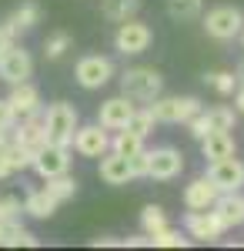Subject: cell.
<instances>
[{
    "label": "cell",
    "mask_w": 244,
    "mask_h": 251,
    "mask_svg": "<svg viewBox=\"0 0 244 251\" xmlns=\"http://www.w3.org/2000/svg\"><path fill=\"white\" fill-rule=\"evenodd\" d=\"M44 127H47V141L50 144H74V134L80 127V117H77V107L67 104V100H57L44 111Z\"/></svg>",
    "instance_id": "1"
},
{
    "label": "cell",
    "mask_w": 244,
    "mask_h": 251,
    "mask_svg": "<svg viewBox=\"0 0 244 251\" xmlns=\"http://www.w3.org/2000/svg\"><path fill=\"white\" fill-rule=\"evenodd\" d=\"M161 91H164V77L154 67H131L121 74V94H127L131 100L150 104L154 97H161Z\"/></svg>",
    "instance_id": "2"
},
{
    "label": "cell",
    "mask_w": 244,
    "mask_h": 251,
    "mask_svg": "<svg viewBox=\"0 0 244 251\" xmlns=\"http://www.w3.org/2000/svg\"><path fill=\"white\" fill-rule=\"evenodd\" d=\"M201 111L204 107L197 97H154L150 100V114L157 117V124H188Z\"/></svg>",
    "instance_id": "3"
},
{
    "label": "cell",
    "mask_w": 244,
    "mask_h": 251,
    "mask_svg": "<svg viewBox=\"0 0 244 251\" xmlns=\"http://www.w3.org/2000/svg\"><path fill=\"white\" fill-rule=\"evenodd\" d=\"M150 40H154V34H150V27L144 24V20H124L121 27H117V34H114V47L124 54V57H137V54H144L150 47Z\"/></svg>",
    "instance_id": "4"
},
{
    "label": "cell",
    "mask_w": 244,
    "mask_h": 251,
    "mask_svg": "<svg viewBox=\"0 0 244 251\" xmlns=\"http://www.w3.org/2000/svg\"><path fill=\"white\" fill-rule=\"evenodd\" d=\"M204 30L214 40H234L244 30V14L238 7H214L204 14Z\"/></svg>",
    "instance_id": "5"
},
{
    "label": "cell",
    "mask_w": 244,
    "mask_h": 251,
    "mask_svg": "<svg viewBox=\"0 0 244 251\" xmlns=\"http://www.w3.org/2000/svg\"><path fill=\"white\" fill-rule=\"evenodd\" d=\"M74 77L84 91H100V87L114 77V64L107 57H100V54H87V57L77 60Z\"/></svg>",
    "instance_id": "6"
},
{
    "label": "cell",
    "mask_w": 244,
    "mask_h": 251,
    "mask_svg": "<svg viewBox=\"0 0 244 251\" xmlns=\"http://www.w3.org/2000/svg\"><path fill=\"white\" fill-rule=\"evenodd\" d=\"M74 148L80 157H104L111 151V134H107V127L97 121V124H80L74 134Z\"/></svg>",
    "instance_id": "7"
},
{
    "label": "cell",
    "mask_w": 244,
    "mask_h": 251,
    "mask_svg": "<svg viewBox=\"0 0 244 251\" xmlns=\"http://www.w3.org/2000/svg\"><path fill=\"white\" fill-rule=\"evenodd\" d=\"M147 177H154V181H174L184 171V154L177 148H154V151H147Z\"/></svg>",
    "instance_id": "8"
},
{
    "label": "cell",
    "mask_w": 244,
    "mask_h": 251,
    "mask_svg": "<svg viewBox=\"0 0 244 251\" xmlns=\"http://www.w3.org/2000/svg\"><path fill=\"white\" fill-rule=\"evenodd\" d=\"M34 171L47 181V177H54V174H64L71 171V148L67 144H44L37 154H34Z\"/></svg>",
    "instance_id": "9"
},
{
    "label": "cell",
    "mask_w": 244,
    "mask_h": 251,
    "mask_svg": "<svg viewBox=\"0 0 244 251\" xmlns=\"http://www.w3.org/2000/svg\"><path fill=\"white\" fill-rule=\"evenodd\" d=\"M207 177L218 184V191H241L244 188V164L238 157H221L207 164Z\"/></svg>",
    "instance_id": "10"
},
{
    "label": "cell",
    "mask_w": 244,
    "mask_h": 251,
    "mask_svg": "<svg viewBox=\"0 0 244 251\" xmlns=\"http://www.w3.org/2000/svg\"><path fill=\"white\" fill-rule=\"evenodd\" d=\"M137 111V104H134L127 94H117V97H107L104 104H100V111H97V121L107 127V131H121V127H127V121L134 117Z\"/></svg>",
    "instance_id": "11"
},
{
    "label": "cell",
    "mask_w": 244,
    "mask_h": 251,
    "mask_svg": "<svg viewBox=\"0 0 244 251\" xmlns=\"http://www.w3.org/2000/svg\"><path fill=\"white\" fill-rule=\"evenodd\" d=\"M184 228H188V234L197 238V241H218V238L227 231L224 221L214 214V208H207V211H188Z\"/></svg>",
    "instance_id": "12"
},
{
    "label": "cell",
    "mask_w": 244,
    "mask_h": 251,
    "mask_svg": "<svg viewBox=\"0 0 244 251\" xmlns=\"http://www.w3.org/2000/svg\"><path fill=\"white\" fill-rule=\"evenodd\" d=\"M30 74H34L30 54H27L20 44H14V47L3 54V60H0V80H7V84L14 87V84H20V80H30Z\"/></svg>",
    "instance_id": "13"
},
{
    "label": "cell",
    "mask_w": 244,
    "mask_h": 251,
    "mask_svg": "<svg viewBox=\"0 0 244 251\" xmlns=\"http://www.w3.org/2000/svg\"><path fill=\"white\" fill-rule=\"evenodd\" d=\"M218 184L211 181V177H194L188 188H184V204H188V211H207V208H214V201H218Z\"/></svg>",
    "instance_id": "14"
},
{
    "label": "cell",
    "mask_w": 244,
    "mask_h": 251,
    "mask_svg": "<svg viewBox=\"0 0 244 251\" xmlns=\"http://www.w3.org/2000/svg\"><path fill=\"white\" fill-rule=\"evenodd\" d=\"M100 181H104V184H111V188H121V184L134 181L131 157L117 154V151H107V154L100 157Z\"/></svg>",
    "instance_id": "15"
},
{
    "label": "cell",
    "mask_w": 244,
    "mask_h": 251,
    "mask_svg": "<svg viewBox=\"0 0 244 251\" xmlns=\"http://www.w3.org/2000/svg\"><path fill=\"white\" fill-rule=\"evenodd\" d=\"M14 141H20L24 148H30V151L37 154L40 148L47 144V127H44V111H37V114H27V117H20V127L14 131Z\"/></svg>",
    "instance_id": "16"
},
{
    "label": "cell",
    "mask_w": 244,
    "mask_h": 251,
    "mask_svg": "<svg viewBox=\"0 0 244 251\" xmlns=\"http://www.w3.org/2000/svg\"><path fill=\"white\" fill-rule=\"evenodd\" d=\"M214 214L224 221V228L244 225V198L238 191H221L218 201H214Z\"/></svg>",
    "instance_id": "17"
},
{
    "label": "cell",
    "mask_w": 244,
    "mask_h": 251,
    "mask_svg": "<svg viewBox=\"0 0 244 251\" xmlns=\"http://www.w3.org/2000/svg\"><path fill=\"white\" fill-rule=\"evenodd\" d=\"M7 100L14 104L17 117H27V114H37V111H44V104H40V91L30 84V80H20V84H14V91H10V97H7Z\"/></svg>",
    "instance_id": "18"
},
{
    "label": "cell",
    "mask_w": 244,
    "mask_h": 251,
    "mask_svg": "<svg viewBox=\"0 0 244 251\" xmlns=\"http://www.w3.org/2000/svg\"><path fill=\"white\" fill-rule=\"evenodd\" d=\"M201 154H204L207 164L211 161H221V157H231L234 154V137H231V131H207L201 137Z\"/></svg>",
    "instance_id": "19"
},
{
    "label": "cell",
    "mask_w": 244,
    "mask_h": 251,
    "mask_svg": "<svg viewBox=\"0 0 244 251\" xmlns=\"http://www.w3.org/2000/svg\"><path fill=\"white\" fill-rule=\"evenodd\" d=\"M57 204H60V201H57L47 188H37V191L27 194V201H24V214H30V218H40V221H44V218H50V214L57 211Z\"/></svg>",
    "instance_id": "20"
},
{
    "label": "cell",
    "mask_w": 244,
    "mask_h": 251,
    "mask_svg": "<svg viewBox=\"0 0 244 251\" xmlns=\"http://www.w3.org/2000/svg\"><path fill=\"white\" fill-rule=\"evenodd\" d=\"M137 10H141V0H104L100 3V14L114 24H124V20L137 17Z\"/></svg>",
    "instance_id": "21"
},
{
    "label": "cell",
    "mask_w": 244,
    "mask_h": 251,
    "mask_svg": "<svg viewBox=\"0 0 244 251\" xmlns=\"http://www.w3.org/2000/svg\"><path fill=\"white\" fill-rule=\"evenodd\" d=\"M37 20H40L37 3H20L17 10H14L10 17L3 20V27H7V30H14V34H20V30H30Z\"/></svg>",
    "instance_id": "22"
},
{
    "label": "cell",
    "mask_w": 244,
    "mask_h": 251,
    "mask_svg": "<svg viewBox=\"0 0 244 251\" xmlns=\"http://www.w3.org/2000/svg\"><path fill=\"white\" fill-rule=\"evenodd\" d=\"M111 151H117V154H124V157H134V154L144 151V137L127 131V127H121V131H114V137H111Z\"/></svg>",
    "instance_id": "23"
},
{
    "label": "cell",
    "mask_w": 244,
    "mask_h": 251,
    "mask_svg": "<svg viewBox=\"0 0 244 251\" xmlns=\"http://www.w3.org/2000/svg\"><path fill=\"white\" fill-rule=\"evenodd\" d=\"M44 188L54 194L57 201H67V198H74V194H77V177H71V171L54 174V177H47V184H44Z\"/></svg>",
    "instance_id": "24"
},
{
    "label": "cell",
    "mask_w": 244,
    "mask_h": 251,
    "mask_svg": "<svg viewBox=\"0 0 244 251\" xmlns=\"http://www.w3.org/2000/svg\"><path fill=\"white\" fill-rule=\"evenodd\" d=\"M71 34H64V30H57V34H50V37L44 40V57L47 60H60L67 50H71Z\"/></svg>",
    "instance_id": "25"
},
{
    "label": "cell",
    "mask_w": 244,
    "mask_h": 251,
    "mask_svg": "<svg viewBox=\"0 0 244 251\" xmlns=\"http://www.w3.org/2000/svg\"><path fill=\"white\" fill-rule=\"evenodd\" d=\"M141 228L147 234H157L161 228H168V214H164V208L161 204H147L144 211H141Z\"/></svg>",
    "instance_id": "26"
},
{
    "label": "cell",
    "mask_w": 244,
    "mask_h": 251,
    "mask_svg": "<svg viewBox=\"0 0 244 251\" xmlns=\"http://www.w3.org/2000/svg\"><path fill=\"white\" fill-rule=\"evenodd\" d=\"M164 7L174 20H194L201 14V0H164Z\"/></svg>",
    "instance_id": "27"
},
{
    "label": "cell",
    "mask_w": 244,
    "mask_h": 251,
    "mask_svg": "<svg viewBox=\"0 0 244 251\" xmlns=\"http://www.w3.org/2000/svg\"><path fill=\"white\" fill-rule=\"evenodd\" d=\"M154 124H157V117L150 114V107H137V111H134V117L127 121V131H134V134H141V137H147L150 131H154Z\"/></svg>",
    "instance_id": "28"
},
{
    "label": "cell",
    "mask_w": 244,
    "mask_h": 251,
    "mask_svg": "<svg viewBox=\"0 0 244 251\" xmlns=\"http://www.w3.org/2000/svg\"><path fill=\"white\" fill-rule=\"evenodd\" d=\"M204 80L218 94H234V87H238V74H231V71H211Z\"/></svg>",
    "instance_id": "29"
},
{
    "label": "cell",
    "mask_w": 244,
    "mask_h": 251,
    "mask_svg": "<svg viewBox=\"0 0 244 251\" xmlns=\"http://www.w3.org/2000/svg\"><path fill=\"white\" fill-rule=\"evenodd\" d=\"M211 131H234V111L231 107H211Z\"/></svg>",
    "instance_id": "30"
},
{
    "label": "cell",
    "mask_w": 244,
    "mask_h": 251,
    "mask_svg": "<svg viewBox=\"0 0 244 251\" xmlns=\"http://www.w3.org/2000/svg\"><path fill=\"white\" fill-rule=\"evenodd\" d=\"M154 245H157V248H184L188 238L177 231V228H161V231L154 234Z\"/></svg>",
    "instance_id": "31"
},
{
    "label": "cell",
    "mask_w": 244,
    "mask_h": 251,
    "mask_svg": "<svg viewBox=\"0 0 244 251\" xmlns=\"http://www.w3.org/2000/svg\"><path fill=\"white\" fill-rule=\"evenodd\" d=\"M207 131H211V117H207V111H201V114H194L188 121V134L191 137H197V141H201Z\"/></svg>",
    "instance_id": "32"
},
{
    "label": "cell",
    "mask_w": 244,
    "mask_h": 251,
    "mask_svg": "<svg viewBox=\"0 0 244 251\" xmlns=\"http://www.w3.org/2000/svg\"><path fill=\"white\" fill-rule=\"evenodd\" d=\"M20 201L17 198H10V194H3L0 198V221H10V218H20Z\"/></svg>",
    "instance_id": "33"
},
{
    "label": "cell",
    "mask_w": 244,
    "mask_h": 251,
    "mask_svg": "<svg viewBox=\"0 0 244 251\" xmlns=\"http://www.w3.org/2000/svg\"><path fill=\"white\" fill-rule=\"evenodd\" d=\"M17 124V111H14V104L7 100V97H0V131H10Z\"/></svg>",
    "instance_id": "34"
},
{
    "label": "cell",
    "mask_w": 244,
    "mask_h": 251,
    "mask_svg": "<svg viewBox=\"0 0 244 251\" xmlns=\"http://www.w3.org/2000/svg\"><path fill=\"white\" fill-rule=\"evenodd\" d=\"M10 174H17V171H14V161H10V148L3 144L0 148V181H7Z\"/></svg>",
    "instance_id": "35"
},
{
    "label": "cell",
    "mask_w": 244,
    "mask_h": 251,
    "mask_svg": "<svg viewBox=\"0 0 244 251\" xmlns=\"http://www.w3.org/2000/svg\"><path fill=\"white\" fill-rule=\"evenodd\" d=\"M147 151H141V154L131 157V168H134V177H147Z\"/></svg>",
    "instance_id": "36"
},
{
    "label": "cell",
    "mask_w": 244,
    "mask_h": 251,
    "mask_svg": "<svg viewBox=\"0 0 244 251\" xmlns=\"http://www.w3.org/2000/svg\"><path fill=\"white\" fill-rule=\"evenodd\" d=\"M14 37H17L14 30H7V27H0V60H3V54H7L10 47H14Z\"/></svg>",
    "instance_id": "37"
},
{
    "label": "cell",
    "mask_w": 244,
    "mask_h": 251,
    "mask_svg": "<svg viewBox=\"0 0 244 251\" xmlns=\"http://www.w3.org/2000/svg\"><path fill=\"white\" fill-rule=\"evenodd\" d=\"M94 245H104V248H124V241H121V238H97Z\"/></svg>",
    "instance_id": "38"
},
{
    "label": "cell",
    "mask_w": 244,
    "mask_h": 251,
    "mask_svg": "<svg viewBox=\"0 0 244 251\" xmlns=\"http://www.w3.org/2000/svg\"><path fill=\"white\" fill-rule=\"evenodd\" d=\"M234 107H238V114H244V84H241V91H238V97H234Z\"/></svg>",
    "instance_id": "39"
},
{
    "label": "cell",
    "mask_w": 244,
    "mask_h": 251,
    "mask_svg": "<svg viewBox=\"0 0 244 251\" xmlns=\"http://www.w3.org/2000/svg\"><path fill=\"white\" fill-rule=\"evenodd\" d=\"M3 144H7V131H0V148H3Z\"/></svg>",
    "instance_id": "40"
},
{
    "label": "cell",
    "mask_w": 244,
    "mask_h": 251,
    "mask_svg": "<svg viewBox=\"0 0 244 251\" xmlns=\"http://www.w3.org/2000/svg\"><path fill=\"white\" fill-rule=\"evenodd\" d=\"M238 80H241V84H244V67H238Z\"/></svg>",
    "instance_id": "41"
},
{
    "label": "cell",
    "mask_w": 244,
    "mask_h": 251,
    "mask_svg": "<svg viewBox=\"0 0 244 251\" xmlns=\"http://www.w3.org/2000/svg\"><path fill=\"white\" fill-rule=\"evenodd\" d=\"M0 248H3V221H0Z\"/></svg>",
    "instance_id": "42"
},
{
    "label": "cell",
    "mask_w": 244,
    "mask_h": 251,
    "mask_svg": "<svg viewBox=\"0 0 244 251\" xmlns=\"http://www.w3.org/2000/svg\"><path fill=\"white\" fill-rule=\"evenodd\" d=\"M241 47H244V30H241Z\"/></svg>",
    "instance_id": "43"
}]
</instances>
